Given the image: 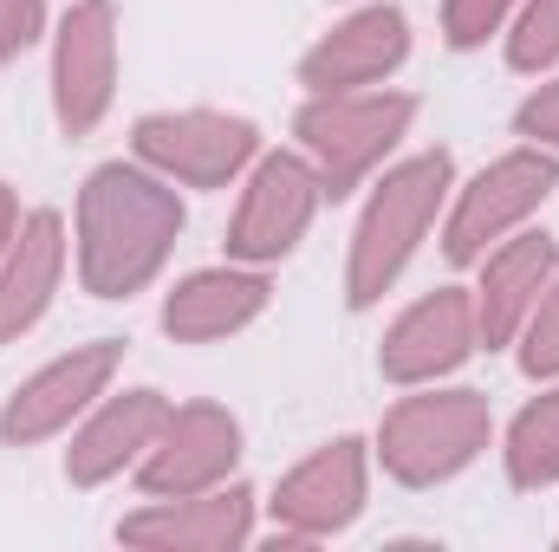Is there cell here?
<instances>
[{
  "label": "cell",
  "mask_w": 559,
  "mask_h": 552,
  "mask_svg": "<svg viewBox=\"0 0 559 552\" xmlns=\"http://www.w3.org/2000/svg\"><path fill=\"white\" fill-rule=\"evenodd\" d=\"M462 358V299H436L423 305L417 319L397 332V351H391V371H429V364H449Z\"/></svg>",
  "instance_id": "obj_10"
},
{
  "label": "cell",
  "mask_w": 559,
  "mask_h": 552,
  "mask_svg": "<svg viewBox=\"0 0 559 552\" xmlns=\"http://www.w3.org/2000/svg\"><path fill=\"white\" fill-rule=\"evenodd\" d=\"M150 422H156V404H118V410L105 416V429H92V435H85V455H79V475H105V468H111V461H118V455H124V448H118V442H138L143 429H150Z\"/></svg>",
  "instance_id": "obj_14"
},
{
  "label": "cell",
  "mask_w": 559,
  "mask_h": 552,
  "mask_svg": "<svg viewBox=\"0 0 559 552\" xmlns=\"http://www.w3.org/2000/svg\"><path fill=\"white\" fill-rule=\"evenodd\" d=\"M527 364L534 371H547V364H559V305L534 325V345H527Z\"/></svg>",
  "instance_id": "obj_18"
},
{
  "label": "cell",
  "mask_w": 559,
  "mask_h": 552,
  "mask_svg": "<svg viewBox=\"0 0 559 552\" xmlns=\"http://www.w3.org/2000/svg\"><path fill=\"white\" fill-rule=\"evenodd\" d=\"M547 274V241H521L514 254H501L495 261V299H488V338H501L508 325H514V312H521V299H527V286Z\"/></svg>",
  "instance_id": "obj_12"
},
{
  "label": "cell",
  "mask_w": 559,
  "mask_h": 552,
  "mask_svg": "<svg viewBox=\"0 0 559 552\" xmlns=\"http://www.w3.org/2000/svg\"><path fill=\"white\" fill-rule=\"evenodd\" d=\"M547 182H554V169L547 163H508V169H495V182H481V195L468 202V215H462V228H455V254L468 261L475 248H481V235L501 221V215H514V208H527L534 195H547Z\"/></svg>",
  "instance_id": "obj_4"
},
{
  "label": "cell",
  "mask_w": 559,
  "mask_h": 552,
  "mask_svg": "<svg viewBox=\"0 0 559 552\" xmlns=\"http://www.w3.org/2000/svg\"><path fill=\"white\" fill-rule=\"evenodd\" d=\"M404 124V105H365V111H312L306 118V137L319 143L325 156H338V176L358 169L378 143H391V131Z\"/></svg>",
  "instance_id": "obj_6"
},
{
  "label": "cell",
  "mask_w": 559,
  "mask_h": 552,
  "mask_svg": "<svg viewBox=\"0 0 559 552\" xmlns=\"http://www.w3.org/2000/svg\"><path fill=\"white\" fill-rule=\"evenodd\" d=\"M59 98H66V124H92L98 105H105V7H98V0L66 26Z\"/></svg>",
  "instance_id": "obj_3"
},
{
  "label": "cell",
  "mask_w": 559,
  "mask_h": 552,
  "mask_svg": "<svg viewBox=\"0 0 559 552\" xmlns=\"http://www.w3.org/2000/svg\"><path fill=\"white\" fill-rule=\"evenodd\" d=\"M261 305V286L254 279H195L176 305H169V332L182 325V332H222V325H235L241 312H254Z\"/></svg>",
  "instance_id": "obj_11"
},
{
  "label": "cell",
  "mask_w": 559,
  "mask_h": 552,
  "mask_svg": "<svg viewBox=\"0 0 559 552\" xmlns=\"http://www.w3.org/2000/svg\"><path fill=\"white\" fill-rule=\"evenodd\" d=\"M59 228L39 215L33 228H26V241H20V261H13V274L0 286V332H13V325H26L39 305H46V286H52V267H59V241H52Z\"/></svg>",
  "instance_id": "obj_8"
},
{
  "label": "cell",
  "mask_w": 559,
  "mask_h": 552,
  "mask_svg": "<svg viewBox=\"0 0 559 552\" xmlns=\"http://www.w3.org/2000/svg\"><path fill=\"white\" fill-rule=\"evenodd\" d=\"M475 442V404H423V410H404L397 416V448L391 461L404 475H442L468 455Z\"/></svg>",
  "instance_id": "obj_2"
},
{
  "label": "cell",
  "mask_w": 559,
  "mask_h": 552,
  "mask_svg": "<svg viewBox=\"0 0 559 552\" xmlns=\"http://www.w3.org/2000/svg\"><path fill=\"white\" fill-rule=\"evenodd\" d=\"M33 20H39V0H0V52L26 46L33 39Z\"/></svg>",
  "instance_id": "obj_16"
},
{
  "label": "cell",
  "mask_w": 559,
  "mask_h": 552,
  "mask_svg": "<svg viewBox=\"0 0 559 552\" xmlns=\"http://www.w3.org/2000/svg\"><path fill=\"white\" fill-rule=\"evenodd\" d=\"M501 13V0H455V39L468 46V39H481V26Z\"/></svg>",
  "instance_id": "obj_17"
},
{
  "label": "cell",
  "mask_w": 559,
  "mask_h": 552,
  "mask_svg": "<svg viewBox=\"0 0 559 552\" xmlns=\"http://www.w3.org/2000/svg\"><path fill=\"white\" fill-rule=\"evenodd\" d=\"M299 221H306V176H299L293 163H267L261 195H254V208H248V221H241V248H248V254H274V248L293 241Z\"/></svg>",
  "instance_id": "obj_5"
},
{
  "label": "cell",
  "mask_w": 559,
  "mask_h": 552,
  "mask_svg": "<svg viewBox=\"0 0 559 552\" xmlns=\"http://www.w3.org/2000/svg\"><path fill=\"white\" fill-rule=\"evenodd\" d=\"M105 364H111V351H85L79 364H59L52 377H39L20 404H13V416H7V435H33V429H52L66 410H79L85 404V391L105 377Z\"/></svg>",
  "instance_id": "obj_7"
},
{
  "label": "cell",
  "mask_w": 559,
  "mask_h": 552,
  "mask_svg": "<svg viewBox=\"0 0 559 552\" xmlns=\"http://www.w3.org/2000/svg\"><path fill=\"white\" fill-rule=\"evenodd\" d=\"M514 475L521 481H547L559 475V397L527 410V422L514 429Z\"/></svg>",
  "instance_id": "obj_13"
},
{
  "label": "cell",
  "mask_w": 559,
  "mask_h": 552,
  "mask_svg": "<svg viewBox=\"0 0 559 552\" xmlns=\"http://www.w3.org/2000/svg\"><path fill=\"white\" fill-rule=\"evenodd\" d=\"M559 52V0H534V13L521 20V39H514V59L521 65H540Z\"/></svg>",
  "instance_id": "obj_15"
},
{
  "label": "cell",
  "mask_w": 559,
  "mask_h": 552,
  "mask_svg": "<svg viewBox=\"0 0 559 552\" xmlns=\"http://www.w3.org/2000/svg\"><path fill=\"white\" fill-rule=\"evenodd\" d=\"M0 228H7V195H0Z\"/></svg>",
  "instance_id": "obj_20"
},
{
  "label": "cell",
  "mask_w": 559,
  "mask_h": 552,
  "mask_svg": "<svg viewBox=\"0 0 559 552\" xmlns=\"http://www.w3.org/2000/svg\"><path fill=\"white\" fill-rule=\"evenodd\" d=\"M436 189H442V156L404 169V176L378 195V208H371V221H365V254H358V299H371L378 279L397 274V261L411 254V241H417L423 221H429Z\"/></svg>",
  "instance_id": "obj_1"
},
{
  "label": "cell",
  "mask_w": 559,
  "mask_h": 552,
  "mask_svg": "<svg viewBox=\"0 0 559 552\" xmlns=\"http://www.w3.org/2000/svg\"><path fill=\"white\" fill-rule=\"evenodd\" d=\"M527 124H534V131H540V124H547V131H559V98L534 105V111H527Z\"/></svg>",
  "instance_id": "obj_19"
},
{
  "label": "cell",
  "mask_w": 559,
  "mask_h": 552,
  "mask_svg": "<svg viewBox=\"0 0 559 552\" xmlns=\"http://www.w3.org/2000/svg\"><path fill=\"white\" fill-rule=\"evenodd\" d=\"M404 52V20L397 13H365L338 46H325L312 59V79H352V72H378Z\"/></svg>",
  "instance_id": "obj_9"
}]
</instances>
